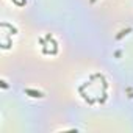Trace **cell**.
Instances as JSON below:
<instances>
[{"label": "cell", "instance_id": "1", "mask_svg": "<svg viewBox=\"0 0 133 133\" xmlns=\"http://www.w3.org/2000/svg\"><path fill=\"white\" fill-rule=\"evenodd\" d=\"M25 92H27V94H30L31 97H44V94H42V92L35 91V89H25Z\"/></svg>", "mask_w": 133, "mask_h": 133}, {"label": "cell", "instance_id": "2", "mask_svg": "<svg viewBox=\"0 0 133 133\" xmlns=\"http://www.w3.org/2000/svg\"><path fill=\"white\" fill-rule=\"evenodd\" d=\"M3 25H6V27H10L8 24H3ZM11 31H13V33H17V30H16V28H13V27H11Z\"/></svg>", "mask_w": 133, "mask_h": 133}, {"label": "cell", "instance_id": "3", "mask_svg": "<svg viewBox=\"0 0 133 133\" xmlns=\"http://www.w3.org/2000/svg\"><path fill=\"white\" fill-rule=\"evenodd\" d=\"M91 2H94V0H91Z\"/></svg>", "mask_w": 133, "mask_h": 133}]
</instances>
